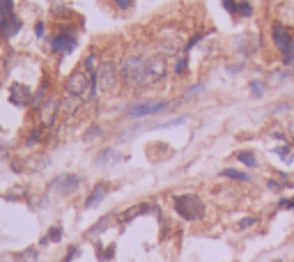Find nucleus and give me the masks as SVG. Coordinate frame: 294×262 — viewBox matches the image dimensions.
Listing matches in <instances>:
<instances>
[{"label":"nucleus","mask_w":294,"mask_h":262,"mask_svg":"<svg viewBox=\"0 0 294 262\" xmlns=\"http://www.w3.org/2000/svg\"><path fill=\"white\" fill-rule=\"evenodd\" d=\"M257 221H260V218H257L255 214H248V216L237 221V230H241V232H244V230H251L253 225H257Z\"/></svg>","instance_id":"a878e982"},{"label":"nucleus","mask_w":294,"mask_h":262,"mask_svg":"<svg viewBox=\"0 0 294 262\" xmlns=\"http://www.w3.org/2000/svg\"><path fill=\"white\" fill-rule=\"evenodd\" d=\"M221 5H223V10L228 12L230 17H237V5H239V0H221Z\"/></svg>","instance_id":"473e14b6"},{"label":"nucleus","mask_w":294,"mask_h":262,"mask_svg":"<svg viewBox=\"0 0 294 262\" xmlns=\"http://www.w3.org/2000/svg\"><path fill=\"white\" fill-rule=\"evenodd\" d=\"M221 177L223 180H230V182H239V184H251V175L246 173V170H239V168H223L221 170Z\"/></svg>","instance_id":"6ab92c4d"},{"label":"nucleus","mask_w":294,"mask_h":262,"mask_svg":"<svg viewBox=\"0 0 294 262\" xmlns=\"http://www.w3.org/2000/svg\"><path fill=\"white\" fill-rule=\"evenodd\" d=\"M120 81L129 92L161 85L168 78V53H126L117 62Z\"/></svg>","instance_id":"f257e3e1"},{"label":"nucleus","mask_w":294,"mask_h":262,"mask_svg":"<svg viewBox=\"0 0 294 262\" xmlns=\"http://www.w3.org/2000/svg\"><path fill=\"white\" fill-rule=\"evenodd\" d=\"M267 189L273 193H280V191H285V184L278 177H271V180H267Z\"/></svg>","instance_id":"2f4dec72"},{"label":"nucleus","mask_w":294,"mask_h":262,"mask_svg":"<svg viewBox=\"0 0 294 262\" xmlns=\"http://www.w3.org/2000/svg\"><path fill=\"white\" fill-rule=\"evenodd\" d=\"M292 148H294L292 143H280V145H276V148H273V150H271V152H273V154H276V157H278V159H280V161H283V164H285V166H289V164H292V161H294V154H292Z\"/></svg>","instance_id":"412c9836"},{"label":"nucleus","mask_w":294,"mask_h":262,"mask_svg":"<svg viewBox=\"0 0 294 262\" xmlns=\"http://www.w3.org/2000/svg\"><path fill=\"white\" fill-rule=\"evenodd\" d=\"M7 99H10V104L14 106V108H26V106H30V101H33V90L26 85V83H10V90H7Z\"/></svg>","instance_id":"9d476101"},{"label":"nucleus","mask_w":294,"mask_h":262,"mask_svg":"<svg viewBox=\"0 0 294 262\" xmlns=\"http://www.w3.org/2000/svg\"><path fill=\"white\" fill-rule=\"evenodd\" d=\"M21 28H23V21L17 14H12V17H7V19H0V39L10 42V39H14L21 33Z\"/></svg>","instance_id":"ddd939ff"},{"label":"nucleus","mask_w":294,"mask_h":262,"mask_svg":"<svg viewBox=\"0 0 294 262\" xmlns=\"http://www.w3.org/2000/svg\"><path fill=\"white\" fill-rule=\"evenodd\" d=\"M108 191H110V184H108V182H97V184L90 189V193L85 196V200H83V209H94V207H99V205L106 200Z\"/></svg>","instance_id":"f8f14e48"},{"label":"nucleus","mask_w":294,"mask_h":262,"mask_svg":"<svg viewBox=\"0 0 294 262\" xmlns=\"http://www.w3.org/2000/svg\"><path fill=\"white\" fill-rule=\"evenodd\" d=\"M51 97V78L49 76H44L42 81H39V87H37V92L33 94V101H30V108L35 110V113H39L42 110V106L49 101Z\"/></svg>","instance_id":"4468645a"},{"label":"nucleus","mask_w":294,"mask_h":262,"mask_svg":"<svg viewBox=\"0 0 294 262\" xmlns=\"http://www.w3.org/2000/svg\"><path fill=\"white\" fill-rule=\"evenodd\" d=\"M280 62H283V67H292L294 65V44L292 46H287L285 51H280Z\"/></svg>","instance_id":"bb28decb"},{"label":"nucleus","mask_w":294,"mask_h":262,"mask_svg":"<svg viewBox=\"0 0 294 262\" xmlns=\"http://www.w3.org/2000/svg\"><path fill=\"white\" fill-rule=\"evenodd\" d=\"M232 46H234V53H239L241 58H251V55H255L262 49V39L255 33H241L234 37Z\"/></svg>","instance_id":"6e6552de"},{"label":"nucleus","mask_w":294,"mask_h":262,"mask_svg":"<svg viewBox=\"0 0 294 262\" xmlns=\"http://www.w3.org/2000/svg\"><path fill=\"white\" fill-rule=\"evenodd\" d=\"M205 37H207V33H196V35H191V37H189V42L184 44V49L191 53V49H193V46H198V44H200Z\"/></svg>","instance_id":"c756f323"},{"label":"nucleus","mask_w":294,"mask_h":262,"mask_svg":"<svg viewBox=\"0 0 294 262\" xmlns=\"http://www.w3.org/2000/svg\"><path fill=\"white\" fill-rule=\"evenodd\" d=\"M46 134H49V126H46V124H42V122H37L35 126H30V131H28V136L23 138V145H26V148H35V145L44 143Z\"/></svg>","instance_id":"dca6fc26"},{"label":"nucleus","mask_w":294,"mask_h":262,"mask_svg":"<svg viewBox=\"0 0 294 262\" xmlns=\"http://www.w3.org/2000/svg\"><path fill=\"white\" fill-rule=\"evenodd\" d=\"M46 44H49V49L53 55L58 58H65V55L74 53L78 49V37L74 30H60V33H53L46 37Z\"/></svg>","instance_id":"423d86ee"},{"label":"nucleus","mask_w":294,"mask_h":262,"mask_svg":"<svg viewBox=\"0 0 294 262\" xmlns=\"http://www.w3.org/2000/svg\"><path fill=\"white\" fill-rule=\"evenodd\" d=\"M269 35H271V44L273 49L280 53V51H285L287 46H292L294 44V35H292V28L285 26L283 21H273L271 28H269Z\"/></svg>","instance_id":"1a4fd4ad"},{"label":"nucleus","mask_w":294,"mask_h":262,"mask_svg":"<svg viewBox=\"0 0 294 262\" xmlns=\"http://www.w3.org/2000/svg\"><path fill=\"white\" fill-rule=\"evenodd\" d=\"M58 115H62V97H58V94H51L49 101L42 106V110H39L42 124H46L51 129V126L55 124V120H58Z\"/></svg>","instance_id":"9b49d317"},{"label":"nucleus","mask_w":294,"mask_h":262,"mask_svg":"<svg viewBox=\"0 0 294 262\" xmlns=\"http://www.w3.org/2000/svg\"><path fill=\"white\" fill-rule=\"evenodd\" d=\"M62 237H65V228H62L60 223L51 225L46 232H44V237L39 239V246H49V244H60Z\"/></svg>","instance_id":"a211bd4d"},{"label":"nucleus","mask_w":294,"mask_h":262,"mask_svg":"<svg viewBox=\"0 0 294 262\" xmlns=\"http://www.w3.org/2000/svg\"><path fill=\"white\" fill-rule=\"evenodd\" d=\"M122 81H120V71H117V62L110 58H101L97 69V90L99 94H115L120 92Z\"/></svg>","instance_id":"7ed1b4c3"},{"label":"nucleus","mask_w":294,"mask_h":262,"mask_svg":"<svg viewBox=\"0 0 294 262\" xmlns=\"http://www.w3.org/2000/svg\"><path fill=\"white\" fill-rule=\"evenodd\" d=\"M113 5L117 7L120 12H129V10H133V5H136V0H113Z\"/></svg>","instance_id":"72a5a7b5"},{"label":"nucleus","mask_w":294,"mask_h":262,"mask_svg":"<svg viewBox=\"0 0 294 262\" xmlns=\"http://www.w3.org/2000/svg\"><path fill=\"white\" fill-rule=\"evenodd\" d=\"M122 159H124V157L120 154V150H117V148H113V145H108V148H104L101 152L97 154V159H94V161H97V166L106 168V166H115V164H120Z\"/></svg>","instance_id":"2eb2a0df"},{"label":"nucleus","mask_w":294,"mask_h":262,"mask_svg":"<svg viewBox=\"0 0 294 262\" xmlns=\"http://www.w3.org/2000/svg\"><path fill=\"white\" fill-rule=\"evenodd\" d=\"M62 87H65V97L85 101L87 94H90V76H87V71L83 69V65L76 67V69L65 78V85Z\"/></svg>","instance_id":"39448f33"},{"label":"nucleus","mask_w":294,"mask_h":262,"mask_svg":"<svg viewBox=\"0 0 294 262\" xmlns=\"http://www.w3.org/2000/svg\"><path fill=\"white\" fill-rule=\"evenodd\" d=\"M248 94L253 99H262L267 94V81H262V78H251L248 81Z\"/></svg>","instance_id":"4be33fe9"},{"label":"nucleus","mask_w":294,"mask_h":262,"mask_svg":"<svg viewBox=\"0 0 294 262\" xmlns=\"http://www.w3.org/2000/svg\"><path fill=\"white\" fill-rule=\"evenodd\" d=\"M173 209L186 223L200 221L207 214V205L198 193H177V196H173Z\"/></svg>","instance_id":"f03ea898"},{"label":"nucleus","mask_w":294,"mask_h":262,"mask_svg":"<svg viewBox=\"0 0 294 262\" xmlns=\"http://www.w3.org/2000/svg\"><path fill=\"white\" fill-rule=\"evenodd\" d=\"M83 182H85V177L78 173H65V175H58V177H53L49 184L51 191H55L58 196H74V193L78 191L83 186Z\"/></svg>","instance_id":"0eeeda50"},{"label":"nucleus","mask_w":294,"mask_h":262,"mask_svg":"<svg viewBox=\"0 0 294 262\" xmlns=\"http://www.w3.org/2000/svg\"><path fill=\"white\" fill-rule=\"evenodd\" d=\"M101 136H104V129H101L99 124H90V126H87V131L83 134V138H85V141H94V138H101Z\"/></svg>","instance_id":"cd10ccee"},{"label":"nucleus","mask_w":294,"mask_h":262,"mask_svg":"<svg viewBox=\"0 0 294 262\" xmlns=\"http://www.w3.org/2000/svg\"><path fill=\"white\" fill-rule=\"evenodd\" d=\"M253 3L251 0H239V5H237V19H251L253 17Z\"/></svg>","instance_id":"393cba45"},{"label":"nucleus","mask_w":294,"mask_h":262,"mask_svg":"<svg viewBox=\"0 0 294 262\" xmlns=\"http://www.w3.org/2000/svg\"><path fill=\"white\" fill-rule=\"evenodd\" d=\"M205 92V83H196V85H191L186 87V92H184V99H191V97H198V94Z\"/></svg>","instance_id":"7c9ffc66"},{"label":"nucleus","mask_w":294,"mask_h":262,"mask_svg":"<svg viewBox=\"0 0 294 262\" xmlns=\"http://www.w3.org/2000/svg\"><path fill=\"white\" fill-rule=\"evenodd\" d=\"M170 106H173V101H166V99H161V101H136V104L126 106L122 110V115L126 120H145V117L161 115L166 110H170Z\"/></svg>","instance_id":"20e7f679"},{"label":"nucleus","mask_w":294,"mask_h":262,"mask_svg":"<svg viewBox=\"0 0 294 262\" xmlns=\"http://www.w3.org/2000/svg\"><path fill=\"white\" fill-rule=\"evenodd\" d=\"M14 14V0H0V19H7Z\"/></svg>","instance_id":"c85d7f7f"},{"label":"nucleus","mask_w":294,"mask_h":262,"mask_svg":"<svg viewBox=\"0 0 294 262\" xmlns=\"http://www.w3.org/2000/svg\"><path fill=\"white\" fill-rule=\"evenodd\" d=\"M234 159H237L241 166H246L248 170H253V168H257V166H260V161H257V157H255V152H253V150H239V152L234 154Z\"/></svg>","instance_id":"aec40b11"},{"label":"nucleus","mask_w":294,"mask_h":262,"mask_svg":"<svg viewBox=\"0 0 294 262\" xmlns=\"http://www.w3.org/2000/svg\"><path fill=\"white\" fill-rule=\"evenodd\" d=\"M113 216H115V214H106L104 218H99L97 223L87 230V235H90V237H99L101 232H106V230H108V225L113 223Z\"/></svg>","instance_id":"5701e85b"},{"label":"nucleus","mask_w":294,"mask_h":262,"mask_svg":"<svg viewBox=\"0 0 294 262\" xmlns=\"http://www.w3.org/2000/svg\"><path fill=\"white\" fill-rule=\"evenodd\" d=\"M170 74H175V76H186V74H189V51L186 49H182L180 53H175Z\"/></svg>","instance_id":"f3484780"},{"label":"nucleus","mask_w":294,"mask_h":262,"mask_svg":"<svg viewBox=\"0 0 294 262\" xmlns=\"http://www.w3.org/2000/svg\"><path fill=\"white\" fill-rule=\"evenodd\" d=\"M97 257L101 262H110L115 257V244L104 246V244H97Z\"/></svg>","instance_id":"b1692460"},{"label":"nucleus","mask_w":294,"mask_h":262,"mask_svg":"<svg viewBox=\"0 0 294 262\" xmlns=\"http://www.w3.org/2000/svg\"><path fill=\"white\" fill-rule=\"evenodd\" d=\"M21 255H23V260H30V262L37 260V246H30V248H26Z\"/></svg>","instance_id":"e433bc0d"},{"label":"nucleus","mask_w":294,"mask_h":262,"mask_svg":"<svg viewBox=\"0 0 294 262\" xmlns=\"http://www.w3.org/2000/svg\"><path fill=\"white\" fill-rule=\"evenodd\" d=\"M35 37H37V39L46 37V21H42V19H37V21H35Z\"/></svg>","instance_id":"f704fd0d"},{"label":"nucleus","mask_w":294,"mask_h":262,"mask_svg":"<svg viewBox=\"0 0 294 262\" xmlns=\"http://www.w3.org/2000/svg\"><path fill=\"white\" fill-rule=\"evenodd\" d=\"M287 136H289V143L294 145V120L287 124Z\"/></svg>","instance_id":"4c0bfd02"},{"label":"nucleus","mask_w":294,"mask_h":262,"mask_svg":"<svg viewBox=\"0 0 294 262\" xmlns=\"http://www.w3.org/2000/svg\"><path fill=\"white\" fill-rule=\"evenodd\" d=\"M81 255V246H69V248H67V255H65V260L62 262H71V260H76V257Z\"/></svg>","instance_id":"c9c22d12"}]
</instances>
